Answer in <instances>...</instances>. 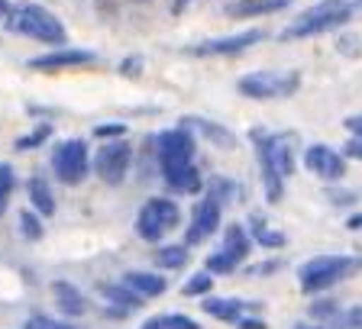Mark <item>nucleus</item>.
Returning a JSON list of instances; mask_svg holds the SVG:
<instances>
[{
	"instance_id": "7",
	"label": "nucleus",
	"mask_w": 362,
	"mask_h": 329,
	"mask_svg": "<svg viewBox=\"0 0 362 329\" xmlns=\"http://www.w3.org/2000/svg\"><path fill=\"white\" fill-rule=\"evenodd\" d=\"M181 210L172 197H149L136 213V236L143 242H158L178 226Z\"/></svg>"
},
{
	"instance_id": "12",
	"label": "nucleus",
	"mask_w": 362,
	"mask_h": 329,
	"mask_svg": "<svg viewBox=\"0 0 362 329\" xmlns=\"http://www.w3.org/2000/svg\"><path fill=\"white\" fill-rule=\"evenodd\" d=\"M304 164H308V172H314L317 178L324 181H339L343 174H346V155L337 149H330V145H308V152H304Z\"/></svg>"
},
{
	"instance_id": "23",
	"label": "nucleus",
	"mask_w": 362,
	"mask_h": 329,
	"mask_svg": "<svg viewBox=\"0 0 362 329\" xmlns=\"http://www.w3.org/2000/svg\"><path fill=\"white\" fill-rule=\"evenodd\" d=\"M185 262H188V242H185V246H162L156 252V265H158V268L175 271V268H181Z\"/></svg>"
},
{
	"instance_id": "8",
	"label": "nucleus",
	"mask_w": 362,
	"mask_h": 329,
	"mask_svg": "<svg viewBox=\"0 0 362 329\" xmlns=\"http://www.w3.org/2000/svg\"><path fill=\"white\" fill-rule=\"evenodd\" d=\"M90 168V155H88V143L84 139H65V143L55 145L52 152V172L62 184L75 187L88 178Z\"/></svg>"
},
{
	"instance_id": "34",
	"label": "nucleus",
	"mask_w": 362,
	"mask_h": 329,
	"mask_svg": "<svg viewBox=\"0 0 362 329\" xmlns=\"http://www.w3.org/2000/svg\"><path fill=\"white\" fill-rule=\"evenodd\" d=\"M330 201L337 203V207H346V203L356 201V194L353 191H330Z\"/></svg>"
},
{
	"instance_id": "41",
	"label": "nucleus",
	"mask_w": 362,
	"mask_h": 329,
	"mask_svg": "<svg viewBox=\"0 0 362 329\" xmlns=\"http://www.w3.org/2000/svg\"><path fill=\"white\" fill-rule=\"evenodd\" d=\"M346 229H362V213H353V217L346 220Z\"/></svg>"
},
{
	"instance_id": "39",
	"label": "nucleus",
	"mask_w": 362,
	"mask_h": 329,
	"mask_svg": "<svg viewBox=\"0 0 362 329\" xmlns=\"http://www.w3.org/2000/svg\"><path fill=\"white\" fill-rule=\"evenodd\" d=\"M346 323H353V326H359L362 329V307H353L346 313Z\"/></svg>"
},
{
	"instance_id": "18",
	"label": "nucleus",
	"mask_w": 362,
	"mask_h": 329,
	"mask_svg": "<svg viewBox=\"0 0 362 329\" xmlns=\"http://www.w3.org/2000/svg\"><path fill=\"white\" fill-rule=\"evenodd\" d=\"M291 0H240V4H230L226 13L236 16V20H249V16H265V13H279L285 10Z\"/></svg>"
},
{
	"instance_id": "38",
	"label": "nucleus",
	"mask_w": 362,
	"mask_h": 329,
	"mask_svg": "<svg viewBox=\"0 0 362 329\" xmlns=\"http://www.w3.org/2000/svg\"><path fill=\"white\" fill-rule=\"evenodd\" d=\"M281 262H265V265H256V268H249V271H256V275H269V271H279Z\"/></svg>"
},
{
	"instance_id": "42",
	"label": "nucleus",
	"mask_w": 362,
	"mask_h": 329,
	"mask_svg": "<svg viewBox=\"0 0 362 329\" xmlns=\"http://www.w3.org/2000/svg\"><path fill=\"white\" fill-rule=\"evenodd\" d=\"M291 329H327V326H308V323H298V326H291Z\"/></svg>"
},
{
	"instance_id": "19",
	"label": "nucleus",
	"mask_w": 362,
	"mask_h": 329,
	"mask_svg": "<svg viewBox=\"0 0 362 329\" xmlns=\"http://www.w3.org/2000/svg\"><path fill=\"white\" fill-rule=\"evenodd\" d=\"M226 252L233 255L236 262H243V258H249V252H252V236H249V226L243 223H230L223 229V246Z\"/></svg>"
},
{
	"instance_id": "9",
	"label": "nucleus",
	"mask_w": 362,
	"mask_h": 329,
	"mask_svg": "<svg viewBox=\"0 0 362 329\" xmlns=\"http://www.w3.org/2000/svg\"><path fill=\"white\" fill-rule=\"evenodd\" d=\"M129 164H133V145L123 143V136L104 143L94 152V172H98V178L104 181V184H120V181L127 178Z\"/></svg>"
},
{
	"instance_id": "40",
	"label": "nucleus",
	"mask_w": 362,
	"mask_h": 329,
	"mask_svg": "<svg viewBox=\"0 0 362 329\" xmlns=\"http://www.w3.org/2000/svg\"><path fill=\"white\" fill-rule=\"evenodd\" d=\"M136 68H143V59H127L123 61V75H133Z\"/></svg>"
},
{
	"instance_id": "31",
	"label": "nucleus",
	"mask_w": 362,
	"mask_h": 329,
	"mask_svg": "<svg viewBox=\"0 0 362 329\" xmlns=\"http://www.w3.org/2000/svg\"><path fill=\"white\" fill-rule=\"evenodd\" d=\"M339 152H343L349 162H362V136H349L346 145H343Z\"/></svg>"
},
{
	"instance_id": "35",
	"label": "nucleus",
	"mask_w": 362,
	"mask_h": 329,
	"mask_svg": "<svg viewBox=\"0 0 362 329\" xmlns=\"http://www.w3.org/2000/svg\"><path fill=\"white\" fill-rule=\"evenodd\" d=\"M343 126H346L353 136H362V113H353V116H346V120H343Z\"/></svg>"
},
{
	"instance_id": "28",
	"label": "nucleus",
	"mask_w": 362,
	"mask_h": 329,
	"mask_svg": "<svg viewBox=\"0 0 362 329\" xmlns=\"http://www.w3.org/2000/svg\"><path fill=\"white\" fill-rule=\"evenodd\" d=\"M23 329H75V326H68V323H62V320H52V316L36 313V316H30V320H26V326H23Z\"/></svg>"
},
{
	"instance_id": "24",
	"label": "nucleus",
	"mask_w": 362,
	"mask_h": 329,
	"mask_svg": "<svg viewBox=\"0 0 362 329\" xmlns=\"http://www.w3.org/2000/svg\"><path fill=\"white\" fill-rule=\"evenodd\" d=\"M236 268H240V262H236L226 249H217V252L207 255V271H211V275H230V271H236Z\"/></svg>"
},
{
	"instance_id": "32",
	"label": "nucleus",
	"mask_w": 362,
	"mask_h": 329,
	"mask_svg": "<svg viewBox=\"0 0 362 329\" xmlns=\"http://www.w3.org/2000/svg\"><path fill=\"white\" fill-rule=\"evenodd\" d=\"M165 326H168V329H201V323H194L191 316L172 313V316H165Z\"/></svg>"
},
{
	"instance_id": "2",
	"label": "nucleus",
	"mask_w": 362,
	"mask_h": 329,
	"mask_svg": "<svg viewBox=\"0 0 362 329\" xmlns=\"http://www.w3.org/2000/svg\"><path fill=\"white\" fill-rule=\"evenodd\" d=\"M252 143H256V152H259L265 197H269V203H279L281 194H285V178H291V172H294V136L256 129Z\"/></svg>"
},
{
	"instance_id": "1",
	"label": "nucleus",
	"mask_w": 362,
	"mask_h": 329,
	"mask_svg": "<svg viewBox=\"0 0 362 329\" xmlns=\"http://www.w3.org/2000/svg\"><path fill=\"white\" fill-rule=\"evenodd\" d=\"M156 158L162 168V181L175 194H197L204 187L201 172L194 164V136L188 126L165 129L156 139Z\"/></svg>"
},
{
	"instance_id": "5",
	"label": "nucleus",
	"mask_w": 362,
	"mask_h": 329,
	"mask_svg": "<svg viewBox=\"0 0 362 329\" xmlns=\"http://www.w3.org/2000/svg\"><path fill=\"white\" fill-rule=\"evenodd\" d=\"M7 30L20 32V36H30L36 42L45 45H65V26L52 10L39 7V4H20V7H10L7 13Z\"/></svg>"
},
{
	"instance_id": "29",
	"label": "nucleus",
	"mask_w": 362,
	"mask_h": 329,
	"mask_svg": "<svg viewBox=\"0 0 362 329\" xmlns=\"http://www.w3.org/2000/svg\"><path fill=\"white\" fill-rule=\"evenodd\" d=\"M13 187H16V174H13V168H10L7 162H0V197H7V201H10Z\"/></svg>"
},
{
	"instance_id": "26",
	"label": "nucleus",
	"mask_w": 362,
	"mask_h": 329,
	"mask_svg": "<svg viewBox=\"0 0 362 329\" xmlns=\"http://www.w3.org/2000/svg\"><path fill=\"white\" fill-rule=\"evenodd\" d=\"M49 136H52V126H49V123H39V126L33 129L30 136H23V139H16V149H20V152L39 149V145H42L45 139H49Z\"/></svg>"
},
{
	"instance_id": "44",
	"label": "nucleus",
	"mask_w": 362,
	"mask_h": 329,
	"mask_svg": "<svg viewBox=\"0 0 362 329\" xmlns=\"http://www.w3.org/2000/svg\"><path fill=\"white\" fill-rule=\"evenodd\" d=\"M343 329H359V326H353V323H346V316H343Z\"/></svg>"
},
{
	"instance_id": "43",
	"label": "nucleus",
	"mask_w": 362,
	"mask_h": 329,
	"mask_svg": "<svg viewBox=\"0 0 362 329\" xmlns=\"http://www.w3.org/2000/svg\"><path fill=\"white\" fill-rule=\"evenodd\" d=\"M7 213V197H0V217Z\"/></svg>"
},
{
	"instance_id": "6",
	"label": "nucleus",
	"mask_w": 362,
	"mask_h": 329,
	"mask_svg": "<svg viewBox=\"0 0 362 329\" xmlns=\"http://www.w3.org/2000/svg\"><path fill=\"white\" fill-rule=\"evenodd\" d=\"M301 75L298 71H252L236 81V90L249 100H285L298 94Z\"/></svg>"
},
{
	"instance_id": "3",
	"label": "nucleus",
	"mask_w": 362,
	"mask_h": 329,
	"mask_svg": "<svg viewBox=\"0 0 362 329\" xmlns=\"http://www.w3.org/2000/svg\"><path fill=\"white\" fill-rule=\"evenodd\" d=\"M356 13V0H317L314 7H308L291 26H285L281 39H310L320 32H333L339 26H346Z\"/></svg>"
},
{
	"instance_id": "27",
	"label": "nucleus",
	"mask_w": 362,
	"mask_h": 329,
	"mask_svg": "<svg viewBox=\"0 0 362 329\" xmlns=\"http://www.w3.org/2000/svg\"><path fill=\"white\" fill-rule=\"evenodd\" d=\"M42 213H36V210H23L20 213V229L26 239H42Z\"/></svg>"
},
{
	"instance_id": "22",
	"label": "nucleus",
	"mask_w": 362,
	"mask_h": 329,
	"mask_svg": "<svg viewBox=\"0 0 362 329\" xmlns=\"http://www.w3.org/2000/svg\"><path fill=\"white\" fill-rule=\"evenodd\" d=\"M249 236H252V242H259L262 249H285V246H288L285 232H279V229H272V226H265L262 217H252V220H249Z\"/></svg>"
},
{
	"instance_id": "30",
	"label": "nucleus",
	"mask_w": 362,
	"mask_h": 329,
	"mask_svg": "<svg viewBox=\"0 0 362 329\" xmlns=\"http://www.w3.org/2000/svg\"><path fill=\"white\" fill-rule=\"evenodd\" d=\"M123 133H127V126H123V123H100V126L94 129V136H98V139H120Z\"/></svg>"
},
{
	"instance_id": "17",
	"label": "nucleus",
	"mask_w": 362,
	"mask_h": 329,
	"mask_svg": "<svg viewBox=\"0 0 362 329\" xmlns=\"http://www.w3.org/2000/svg\"><path fill=\"white\" fill-rule=\"evenodd\" d=\"M98 294H104V297L110 300L113 307L127 310V313H133V310L143 307V297H139L133 287L123 285V281H120V285H113V281H100V285H98Z\"/></svg>"
},
{
	"instance_id": "10",
	"label": "nucleus",
	"mask_w": 362,
	"mask_h": 329,
	"mask_svg": "<svg viewBox=\"0 0 362 329\" xmlns=\"http://www.w3.org/2000/svg\"><path fill=\"white\" fill-rule=\"evenodd\" d=\"M265 32L262 30H246V32H233V36H217L207 39V42H197L188 49V55L197 59H214V55H240L246 49H252L256 42H262Z\"/></svg>"
},
{
	"instance_id": "45",
	"label": "nucleus",
	"mask_w": 362,
	"mask_h": 329,
	"mask_svg": "<svg viewBox=\"0 0 362 329\" xmlns=\"http://www.w3.org/2000/svg\"><path fill=\"white\" fill-rule=\"evenodd\" d=\"M359 4H362V0H356V7H359Z\"/></svg>"
},
{
	"instance_id": "11",
	"label": "nucleus",
	"mask_w": 362,
	"mask_h": 329,
	"mask_svg": "<svg viewBox=\"0 0 362 329\" xmlns=\"http://www.w3.org/2000/svg\"><path fill=\"white\" fill-rule=\"evenodd\" d=\"M220 213H223V203L207 194L194 207V213H191V226H188V232H185V242H188V246H201V242L211 239L214 232L220 229Z\"/></svg>"
},
{
	"instance_id": "21",
	"label": "nucleus",
	"mask_w": 362,
	"mask_h": 329,
	"mask_svg": "<svg viewBox=\"0 0 362 329\" xmlns=\"http://www.w3.org/2000/svg\"><path fill=\"white\" fill-rule=\"evenodd\" d=\"M30 203L36 213H42V217H52L55 213V194L52 187H49V181L45 178H30Z\"/></svg>"
},
{
	"instance_id": "37",
	"label": "nucleus",
	"mask_w": 362,
	"mask_h": 329,
	"mask_svg": "<svg viewBox=\"0 0 362 329\" xmlns=\"http://www.w3.org/2000/svg\"><path fill=\"white\" fill-rule=\"evenodd\" d=\"M139 329H168V326H165V316H152V320H146Z\"/></svg>"
},
{
	"instance_id": "16",
	"label": "nucleus",
	"mask_w": 362,
	"mask_h": 329,
	"mask_svg": "<svg viewBox=\"0 0 362 329\" xmlns=\"http://www.w3.org/2000/svg\"><path fill=\"white\" fill-rule=\"evenodd\" d=\"M181 126H188L191 133L207 136L214 145H223V149H233V145H236V136L230 133V129L217 126V123H211V120H204V116H185V120H181Z\"/></svg>"
},
{
	"instance_id": "33",
	"label": "nucleus",
	"mask_w": 362,
	"mask_h": 329,
	"mask_svg": "<svg viewBox=\"0 0 362 329\" xmlns=\"http://www.w3.org/2000/svg\"><path fill=\"white\" fill-rule=\"evenodd\" d=\"M233 194V184L226 178H220V181H211V197H217L220 203H226V197Z\"/></svg>"
},
{
	"instance_id": "15",
	"label": "nucleus",
	"mask_w": 362,
	"mask_h": 329,
	"mask_svg": "<svg viewBox=\"0 0 362 329\" xmlns=\"http://www.w3.org/2000/svg\"><path fill=\"white\" fill-rule=\"evenodd\" d=\"M52 297H55V304H59V310L65 316H81L84 310H88L84 294L78 291L71 281H55V285H52Z\"/></svg>"
},
{
	"instance_id": "14",
	"label": "nucleus",
	"mask_w": 362,
	"mask_h": 329,
	"mask_svg": "<svg viewBox=\"0 0 362 329\" xmlns=\"http://www.w3.org/2000/svg\"><path fill=\"white\" fill-rule=\"evenodd\" d=\"M123 285L133 287L143 300H152V297H162V294H165L168 281L162 275H156V271H129V275H123Z\"/></svg>"
},
{
	"instance_id": "36",
	"label": "nucleus",
	"mask_w": 362,
	"mask_h": 329,
	"mask_svg": "<svg viewBox=\"0 0 362 329\" xmlns=\"http://www.w3.org/2000/svg\"><path fill=\"white\" fill-rule=\"evenodd\" d=\"M240 329H265V323L262 320H256V316H240Z\"/></svg>"
},
{
	"instance_id": "46",
	"label": "nucleus",
	"mask_w": 362,
	"mask_h": 329,
	"mask_svg": "<svg viewBox=\"0 0 362 329\" xmlns=\"http://www.w3.org/2000/svg\"><path fill=\"white\" fill-rule=\"evenodd\" d=\"M178 4H188V0H178Z\"/></svg>"
},
{
	"instance_id": "20",
	"label": "nucleus",
	"mask_w": 362,
	"mask_h": 329,
	"mask_svg": "<svg viewBox=\"0 0 362 329\" xmlns=\"http://www.w3.org/2000/svg\"><path fill=\"white\" fill-rule=\"evenodd\" d=\"M243 310H246V304L236 297H207L204 300V313L220 323H236L243 316Z\"/></svg>"
},
{
	"instance_id": "25",
	"label": "nucleus",
	"mask_w": 362,
	"mask_h": 329,
	"mask_svg": "<svg viewBox=\"0 0 362 329\" xmlns=\"http://www.w3.org/2000/svg\"><path fill=\"white\" fill-rule=\"evenodd\" d=\"M214 287L211 281V271H197V275H191L188 281H185V287H181V294L185 297H204V294Z\"/></svg>"
},
{
	"instance_id": "4",
	"label": "nucleus",
	"mask_w": 362,
	"mask_h": 329,
	"mask_svg": "<svg viewBox=\"0 0 362 329\" xmlns=\"http://www.w3.org/2000/svg\"><path fill=\"white\" fill-rule=\"evenodd\" d=\"M362 271V255H317L310 262L301 265L298 281H301L304 294H320L327 287L346 281V277Z\"/></svg>"
},
{
	"instance_id": "13",
	"label": "nucleus",
	"mask_w": 362,
	"mask_h": 329,
	"mask_svg": "<svg viewBox=\"0 0 362 329\" xmlns=\"http://www.w3.org/2000/svg\"><path fill=\"white\" fill-rule=\"evenodd\" d=\"M90 61H98V55L90 49H52V52L30 59V68H36V71H59V68L90 65Z\"/></svg>"
}]
</instances>
